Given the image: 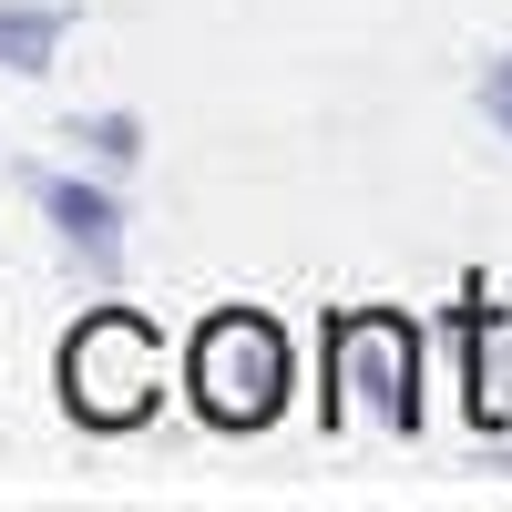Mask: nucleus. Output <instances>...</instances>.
Wrapping results in <instances>:
<instances>
[{"label":"nucleus","mask_w":512,"mask_h":512,"mask_svg":"<svg viewBox=\"0 0 512 512\" xmlns=\"http://www.w3.org/2000/svg\"><path fill=\"white\" fill-rule=\"evenodd\" d=\"M185 400L205 431H267L287 410V328L267 308H216L185 338Z\"/></svg>","instance_id":"nucleus-1"},{"label":"nucleus","mask_w":512,"mask_h":512,"mask_svg":"<svg viewBox=\"0 0 512 512\" xmlns=\"http://www.w3.org/2000/svg\"><path fill=\"white\" fill-rule=\"evenodd\" d=\"M62 41H72V11H62V0H0V72L41 82V72L62 62Z\"/></svg>","instance_id":"nucleus-5"},{"label":"nucleus","mask_w":512,"mask_h":512,"mask_svg":"<svg viewBox=\"0 0 512 512\" xmlns=\"http://www.w3.org/2000/svg\"><path fill=\"white\" fill-rule=\"evenodd\" d=\"M31 205H41V216H52V226L113 277V256H123V205H113L103 185H82V175H31Z\"/></svg>","instance_id":"nucleus-4"},{"label":"nucleus","mask_w":512,"mask_h":512,"mask_svg":"<svg viewBox=\"0 0 512 512\" xmlns=\"http://www.w3.org/2000/svg\"><path fill=\"white\" fill-rule=\"evenodd\" d=\"M164 400V338L144 308H93L62 338V410L82 431H134Z\"/></svg>","instance_id":"nucleus-2"},{"label":"nucleus","mask_w":512,"mask_h":512,"mask_svg":"<svg viewBox=\"0 0 512 512\" xmlns=\"http://www.w3.org/2000/svg\"><path fill=\"white\" fill-rule=\"evenodd\" d=\"M72 144H93L103 164H134V154H144V123H134V113H82Z\"/></svg>","instance_id":"nucleus-6"},{"label":"nucleus","mask_w":512,"mask_h":512,"mask_svg":"<svg viewBox=\"0 0 512 512\" xmlns=\"http://www.w3.org/2000/svg\"><path fill=\"white\" fill-rule=\"evenodd\" d=\"M482 113H492V134H512V52L482 72Z\"/></svg>","instance_id":"nucleus-7"},{"label":"nucleus","mask_w":512,"mask_h":512,"mask_svg":"<svg viewBox=\"0 0 512 512\" xmlns=\"http://www.w3.org/2000/svg\"><path fill=\"white\" fill-rule=\"evenodd\" d=\"M318 359H328V390H318L328 431L349 410H379L390 431H420V328L400 308H338Z\"/></svg>","instance_id":"nucleus-3"}]
</instances>
